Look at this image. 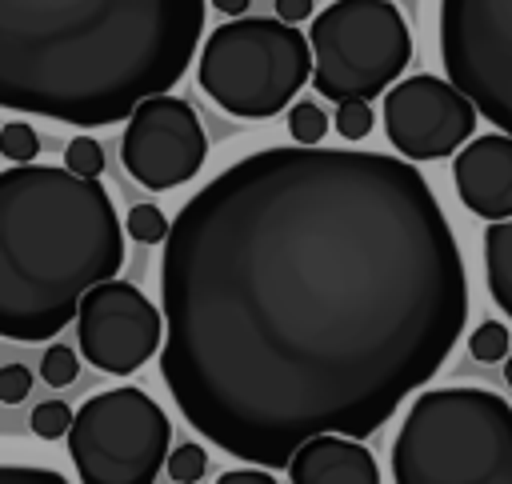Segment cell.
I'll list each match as a JSON object with an SVG mask.
<instances>
[{
	"label": "cell",
	"instance_id": "obj_1",
	"mask_svg": "<svg viewBox=\"0 0 512 484\" xmlns=\"http://www.w3.org/2000/svg\"><path fill=\"white\" fill-rule=\"evenodd\" d=\"M160 376L236 460L288 468L364 440L428 384L468 320L464 256L404 156L264 148L216 172L160 252Z\"/></svg>",
	"mask_w": 512,
	"mask_h": 484
},
{
	"label": "cell",
	"instance_id": "obj_2",
	"mask_svg": "<svg viewBox=\"0 0 512 484\" xmlns=\"http://www.w3.org/2000/svg\"><path fill=\"white\" fill-rule=\"evenodd\" d=\"M204 32V0H0V104L76 128L168 96Z\"/></svg>",
	"mask_w": 512,
	"mask_h": 484
},
{
	"label": "cell",
	"instance_id": "obj_3",
	"mask_svg": "<svg viewBox=\"0 0 512 484\" xmlns=\"http://www.w3.org/2000/svg\"><path fill=\"white\" fill-rule=\"evenodd\" d=\"M124 264V228L100 180L52 164L0 172V336L44 344Z\"/></svg>",
	"mask_w": 512,
	"mask_h": 484
},
{
	"label": "cell",
	"instance_id": "obj_4",
	"mask_svg": "<svg viewBox=\"0 0 512 484\" xmlns=\"http://www.w3.org/2000/svg\"><path fill=\"white\" fill-rule=\"evenodd\" d=\"M396 484H512V404L488 388H432L392 444Z\"/></svg>",
	"mask_w": 512,
	"mask_h": 484
},
{
	"label": "cell",
	"instance_id": "obj_5",
	"mask_svg": "<svg viewBox=\"0 0 512 484\" xmlns=\"http://www.w3.org/2000/svg\"><path fill=\"white\" fill-rule=\"evenodd\" d=\"M316 56L296 24L240 16L220 24L200 52V88L240 120H268L304 88Z\"/></svg>",
	"mask_w": 512,
	"mask_h": 484
},
{
	"label": "cell",
	"instance_id": "obj_6",
	"mask_svg": "<svg viewBox=\"0 0 512 484\" xmlns=\"http://www.w3.org/2000/svg\"><path fill=\"white\" fill-rule=\"evenodd\" d=\"M312 84L320 96L376 100L404 72L412 56V36L396 4L388 0H332L312 16Z\"/></svg>",
	"mask_w": 512,
	"mask_h": 484
},
{
	"label": "cell",
	"instance_id": "obj_7",
	"mask_svg": "<svg viewBox=\"0 0 512 484\" xmlns=\"http://www.w3.org/2000/svg\"><path fill=\"white\" fill-rule=\"evenodd\" d=\"M172 424L144 388H108L76 408L68 452L80 484H156Z\"/></svg>",
	"mask_w": 512,
	"mask_h": 484
},
{
	"label": "cell",
	"instance_id": "obj_8",
	"mask_svg": "<svg viewBox=\"0 0 512 484\" xmlns=\"http://www.w3.org/2000/svg\"><path fill=\"white\" fill-rule=\"evenodd\" d=\"M440 60L476 112L512 136V0H440Z\"/></svg>",
	"mask_w": 512,
	"mask_h": 484
},
{
	"label": "cell",
	"instance_id": "obj_9",
	"mask_svg": "<svg viewBox=\"0 0 512 484\" xmlns=\"http://www.w3.org/2000/svg\"><path fill=\"white\" fill-rule=\"evenodd\" d=\"M164 336V308H156L128 280H104L80 300V356L108 376H132L140 364L156 356V348H164Z\"/></svg>",
	"mask_w": 512,
	"mask_h": 484
},
{
	"label": "cell",
	"instance_id": "obj_10",
	"mask_svg": "<svg viewBox=\"0 0 512 484\" xmlns=\"http://www.w3.org/2000/svg\"><path fill=\"white\" fill-rule=\"evenodd\" d=\"M120 160L140 188L168 192L176 184H188L208 160V136L196 108L180 96L144 100L128 116Z\"/></svg>",
	"mask_w": 512,
	"mask_h": 484
},
{
	"label": "cell",
	"instance_id": "obj_11",
	"mask_svg": "<svg viewBox=\"0 0 512 484\" xmlns=\"http://www.w3.org/2000/svg\"><path fill=\"white\" fill-rule=\"evenodd\" d=\"M384 132L404 160H440L476 132V104L440 76H408L384 92Z\"/></svg>",
	"mask_w": 512,
	"mask_h": 484
},
{
	"label": "cell",
	"instance_id": "obj_12",
	"mask_svg": "<svg viewBox=\"0 0 512 484\" xmlns=\"http://www.w3.org/2000/svg\"><path fill=\"white\" fill-rule=\"evenodd\" d=\"M452 180L468 212L484 216L488 224L512 220V136L484 132L468 140L452 160Z\"/></svg>",
	"mask_w": 512,
	"mask_h": 484
},
{
	"label": "cell",
	"instance_id": "obj_13",
	"mask_svg": "<svg viewBox=\"0 0 512 484\" xmlns=\"http://www.w3.org/2000/svg\"><path fill=\"white\" fill-rule=\"evenodd\" d=\"M292 484H380V468L360 440L348 436H316L308 440L292 464Z\"/></svg>",
	"mask_w": 512,
	"mask_h": 484
},
{
	"label": "cell",
	"instance_id": "obj_14",
	"mask_svg": "<svg viewBox=\"0 0 512 484\" xmlns=\"http://www.w3.org/2000/svg\"><path fill=\"white\" fill-rule=\"evenodd\" d=\"M484 272L496 308L512 316V220H496L484 228Z\"/></svg>",
	"mask_w": 512,
	"mask_h": 484
},
{
	"label": "cell",
	"instance_id": "obj_15",
	"mask_svg": "<svg viewBox=\"0 0 512 484\" xmlns=\"http://www.w3.org/2000/svg\"><path fill=\"white\" fill-rule=\"evenodd\" d=\"M288 132H292V140H296L300 148H320V140H324V132H328L324 108L312 104V100L292 104V108H288Z\"/></svg>",
	"mask_w": 512,
	"mask_h": 484
},
{
	"label": "cell",
	"instance_id": "obj_16",
	"mask_svg": "<svg viewBox=\"0 0 512 484\" xmlns=\"http://www.w3.org/2000/svg\"><path fill=\"white\" fill-rule=\"evenodd\" d=\"M72 424H76V412H72L64 400H44V404H36V408H32V420H28V428H32L40 440H60V436L72 432Z\"/></svg>",
	"mask_w": 512,
	"mask_h": 484
},
{
	"label": "cell",
	"instance_id": "obj_17",
	"mask_svg": "<svg viewBox=\"0 0 512 484\" xmlns=\"http://www.w3.org/2000/svg\"><path fill=\"white\" fill-rule=\"evenodd\" d=\"M468 348H472V356L480 360V364H496V360H508L512 352V340H508V328L500 324V320H484L472 336H468Z\"/></svg>",
	"mask_w": 512,
	"mask_h": 484
},
{
	"label": "cell",
	"instance_id": "obj_18",
	"mask_svg": "<svg viewBox=\"0 0 512 484\" xmlns=\"http://www.w3.org/2000/svg\"><path fill=\"white\" fill-rule=\"evenodd\" d=\"M0 152H4V160H12V164H32L36 152H40V136L32 132V124L8 120V124L0 128Z\"/></svg>",
	"mask_w": 512,
	"mask_h": 484
},
{
	"label": "cell",
	"instance_id": "obj_19",
	"mask_svg": "<svg viewBox=\"0 0 512 484\" xmlns=\"http://www.w3.org/2000/svg\"><path fill=\"white\" fill-rule=\"evenodd\" d=\"M168 232H172V224H168V216L156 204L128 208V236L136 244H160V240H168Z\"/></svg>",
	"mask_w": 512,
	"mask_h": 484
},
{
	"label": "cell",
	"instance_id": "obj_20",
	"mask_svg": "<svg viewBox=\"0 0 512 484\" xmlns=\"http://www.w3.org/2000/svg\"><path fill=\"white\" fill-rule=\"evenodd\" d=\"M64 168L76 172V176H84V180H100V172H104V148L92 136H76L68 144V152H64Z\"/></svg>",
	"mask_w": 512,
	"mask_h": 484
},
{
	"label": "cell",
	"instance_id": "obj_21",
	"mask_svg": "<svg viewBox=\"0 0 512 484\" xmlns=\"http://www.w3.org/2000/svg\"><path fill=\"white\" fill-rule=\"evenodd\" d=\"M76 372H80V360H76V352H72L68 344H48V348H44V360H40L44 384L68 388V384L76 380Z\"/></svg>",
	"mask_w": 512,
	"mask_h": 484
},
{
	"label": "cell",
	"instance_id": "obj_22",
	"mask_svg": "<svg viewBox=\"0 0 512 484\" xmlns=\"http://www.w3.org/2000/svg\"><path fill=\"white\" fill-rule=\"evenodd\" d=\"M204 472H208V452H204L200 444H180V448H172V456H168V476H172L176 484H196Z\"/></svg>",
	"mask_w": 512,
	"mask_h": 484
},
{
	"label": "cell",
	"instance_id": "obj_23",
	"mask_svg": "<svg viewBox=\"0 0 512 484\" xmlns=\"http://www.w3.org/2000/svg\"><path fill=\"white\" fill-rule=\"evenodd\" d=\"M332 120H336L332 128H336L344 140H364V136L372 132V108H368V100H344Z\"/></svg>",
	"mask_w": 512,
	"mask_h": 484
},
{
	"label": "cell",
	"instance_id": "obj_24",
	"mask_svg": "<svg viewBox=\"0 0 512 484\" xmlns=\"http://www.w3.org/2000/svg\"><path fill=\"white\" fill-rule=\"evenodd\" d=\"M0 484H68V480L52 468H40V464H4Z\"/></svg>",
	"mask_w": 512,
	"mask_h": 484
},
{
	"label": "cell",
	"instance_id": "obj_25",
	"mask_svg": "<svg viewBox=\"0 0 512 484\" xmlns=\"http://www.w3.org/2000/svg\"><path fill=\"white\" fill-rule=\"evenodd\" d=\"M32 392V372L24 364H4L0 368V400L4 404H20Z\"/></svg>",
	"mask_w": 512,
	"mask_h": 484
},
{
	"label": "cell",
	"instance_id": "obj_26",
	"mask_svg": "<svg viewBox=\"0 0 512 484\" xmlns=\"http://www.w3.org/2000/svg\"><path fill=\"white\" fill-rule=\"evenodd\" d=\"M216 484H276L264 468H256V464H248V468H232V472H224Z\"/></svg>",
	"mask_w": 512,
	"mask_h": 484
},
{
	"label": "cell",
	"instance_id": "obj_27",
	"mask_svg": "<svg viewBox=\"0 0 512 484\" xmlns=\"http://www.w3.org/2000/svg\"><path fill=\"white\" fill-rule=\"evenodd\" d=\"M276 16L284 24H300L312 16V0H276Z\"/></svg>",
	"mask_w": 512,
	"mask_h": 484
},
{
	"label": "cell",
	"instance_id": "obj_28",
	"mask_svg": "<svg viewBox=\"0 0 512 484\" xmlns=\"http://www.w3.org/2000/svg\"><path fill=\"white\" fill-rule=\"evenodd\" d=\"M212 4H216L224 16H232V20H240V16L248 12V0H212Z\"/></svg>",
	"mask_w": 512,
	"mask_h": 484
},
{
	"label": "cell",
	"instance_id": "obj_29",
	"mask_svg": "<svg viewBox=\"0 0 512 484\" xmlns=\"http://www.w3.org/2000/svg\"><path fill=\"white\" fill-rule=\"evenodd\" d=\"M504 380H508V384H512V356H508V360H504Z\"/></svg>",
	"mask_w": 512,
	"mask_h": 484
}]
</instances>
